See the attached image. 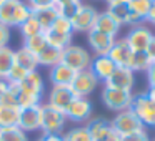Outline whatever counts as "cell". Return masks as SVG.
Returning <instances> with one entry per match:
<instances>
[{
	"instance_id": "obj_1",
	"label": "cell",
	"mask_w": 155,
	"mask_h": 141,
	"mask_svg": "<svg viewBox=\"0 0 155 141\" xmlns=\"http://www.w3.org/2000/svg\"><path fill=\"white\" fill-rule=\"evenodd\" d=\"M32 17V8L24 0H2L0 2V24L5 27L20 28Z\"/></svg>"
},
{
	"instance_id": "obj_2",
	"label": "cell",
	"mask_w": 155,
	"mask_h": 141,
	"mask_svg": "<svg viewBox=\"0 0 155 141\" xmlns=\"http://www.w3.org/2000/svg\"><path fill=\"white\" fill-rule=\"evenodd\" d=\"M67 116L50 105H40V131L42 134H64Z\"/></svg>"
},
{
	"instance_id": "obj_3",
	"label": "cell",
	"mask_w": 155,
	"mask_h": 141,
	"mask_svg": "<svg viewBox=\"0 0 155 141\" xmlns=\"http://www.w3.org/2000/svg\"><path fill=\"white\" fill-rule=\"evenodd\" d=\"M132 100H134L132 91H120L108 86H104V90H102V103L110 111H115V113L130 110Z\"/></svg>"
},
{
	"instance_id": "obj_4",
	"label": "cell",
	"mask_w": 155,
	"mask_h": 141,
	"mask_svg": "<svg viewBox=\"0 0 155 141\" xmlns=\"http://www.w3.org/2000/svg\"><path fill=\"white\" fill-rule=\"evenodd\" d=\"M62 63L70 67L72 70L78 71H84L90 68L92 63V57L84 47L80 45H70L67 47L64 52H62Z\"/></svg>"
},
{
	"instance_id": "obj_5",
	"label": "cell",
	"mask_w": 155,
	"mask_h": 141,
	"mask_svg": "<svg viewBox=\"0 0 155 141\" xmlns=\"http://www.w3.org/2000/svg\"><path fill=\"white\" fill-rule=\"evenodd\" d=\"M130 110L140 120L143 128H155V103H152L145 93L134 95Z\"/></svg>"
},
{
	"instance_id": "obj_6",
	"label": "cell",
	"mask_w": 155,
	"mask_h": 141,
	"mask_svg": "<svg viewBox=\"0 0 155 141\" xmlns=\"http://www.w3.org/2000/svg\"><path fill=\"white\" fill-rule=\"evenodd\" d=\"M110 124L122 138L128 136V134H134V133H137V131L145 130L143 124L140 123V120L135 116V113L132 110H125V111L117 113L115 118L110 121Z\"/></svg>"
},
{
	"instance_id": "obj_7",
	"label": "cell",
	"mask_w": 155,
	"mask_h": 141,
	"mask_svg": "<svg viewBox=\"0 0 155 141\" xmlns=\"http://www.w3.org/2000/svg\"><path fill=\"white\" fill-rule=\"evenodd\" d=\"M98 83H100V81L97 80V77H95L90 71V68H88V70L78 71V73L75 75L74 81L70 83V88H72V91H74L75 98H88V95H92L97 90Z\"/></svg>"
},
{
	"instance_id": "obj_8",
	"label": "cell",
	"mask_w": 155,
	"mask_h": 141,
	"mask_svg": "<svg viewBox=\"0 0 155 141\" xmlns=\"http://www.w3.org/2000/svg\"><path fill=\"white\" fill-rule=\"evenodd\" d=\"M152 37H153V33H152V30L148 27L137 25V27L130 28V32L124 37V40L132 52H145L152 40Z\"/></svg>"
},
{
	"instance_id": "obj_9",
	"label": "cell",
	"mask_w": 155,
	"mask_h": 141,
	"mask_svg": "<svg viewBox=\"0 0 155 141\" xmlns=\"http://www.w3.org/2000/svg\"><path fill=\"white\" fill-rule=\"evenodd\" d=\"M98 15V10L92 5H85L82 4V7L78 8V12L70 18V24H72V30L75 32H90L94 28L95 24V18Z\"/></svg>"
},
{
	"instance_id": "obj_10",
	"label": "cell",
	"mask_w": 155,
	"mask_h": 141,
	"mask_svg": "<svg viewBox=\"0 0 155 141\" xmlns=\"http://www.w3.org/2000/svg\"><path fill=\"white\" fill-rule=\"evenodd\" d=\"M74 100L75 95L70 86H52V90L48 91L47 105H50L52 108H55V110L62 111L65 114V111L68 110V106L72 105Z\"/></svg>"
},
{
	"instance_id": "obj_11",
	"label": "cell",
	"mask_w": 155,
	"mask_h": 141,
	"mask_svg": "<svg viewBox=\"0 0 155 141\" xmlns=\"http://www.w3.org/2000/svg\"><path fill=\"white\" fill-rule=\"evenodd\" d=\"M65 116L74 123H88L92 118V101L88 98H75L65 111Z\"/></svg>"
},
{
	"instance_id": "obj_12",
	"label": "cell",
	"mask_w": 155,
	"mask_h": 141,
	"mask_svg": "<svg viewBox=\"0 0 155 141\" xmlns=\"http://www.w3.org/2000/svg\"><path fill=\"white\" fill-rule=\"evenodd\" d=\"M105 86L114 88V90H120V91H132L135 86L134 71L124 67H117L115 71L112 73V77L105 81Z\"/></svg>"
},
{
	"instance_id": "obj_13",
	"label": "cell",
	"mask_w": 155,
	"mask_h": 141,
	"mask_svg": "<svg viewBox=\"0 0 155 141\" xmlns=\"http://www.w3.org/2000/svg\"><path fill=\"white\" fill-rule=\"evenodd\" d=\"M87 40H88L90 48L94 50V53L97 57H107L117 38L110 37V35H105V33H100V32L90 30L87 33Z\"/></svg>"
},
{
	"instance_id": "obj_14",
	"label": "cell",
	"mask_w": 155,
	"mask_h": 141,
	"mask_svg": "<svg viewBox=\"0 0 155 141\" xmlns=\"http://www.w3.org/2000/svg\"><path fill=\"white\" fill-rule=\"evenodd\" d=\"M132 55H134V52L128 48V45L125 43L124 38H117V40H115V43H114V47H112V50L108 52L107 57L110 58V60L117 65V67L128 68L130 60H132Z\"/></svg>"
},
{
	"instance_id": "obj_15",
	"label": "cell",
	"mask_w": 155,
	"mask_h": 141,
	"mask_svg": "<svg viewBox=\"0 0 155 141\" xmlns=\"http://www.w3.org/2000/svg\"><path fill=\"white\" fill-rule=\"evenodd\" d=\"M77 71L72 70L70 67L64 63H58L55 67L50 68L48 71V78H50V83L52 86H70V83L74 81Z\"/></svg>"
},
{
	"instance_id": "obj_16",
	"label": "cell",
	"mask_w": 155,
	"mask_h": 141,
	"mask_svg": "<svg viewBox=\"0 0 155 141\" xmlns=\"http://www.w3.org/2000/svg\"><path fill=\"white\" fill-rule=\"evenodd\" d=\"M18 128L25 133L40 130V106L22 108L18 116Z\"/></svg>"
},
{
	"instance_id": "obj_17",
	"label": "cell",
	"mask_w": 155,
	"mask_h": 141,
	"mask_svg": "<svg viewBox=\"0 0 155 141\" xmlns=\"http://www.w3.org/2000/svg\"><path fill=\"white\" fill-rule=\"evenodd\" d=\"M122 25L115 20L112 15H108L107 12H98L97 18H95V24H94V28L92 30L95 32H100V33H105V35H110V37H115L117 38L118 32H120Z\"/></svg>"
},
{
	"instance_id": "obj_18",
	"label": "cell",
	"mask_w": 155,
	"mask_h": 141,
	"mask_svg": "<svg viewBox=\"0 0 155 141\" xmlns=\"http://www.w3.org/2000/svg\"><path fill=\"white\" fill-rule=\"evenodd\" d=\"M115 68H117V65L108 57H95L90 63V71L97 77L98 81H104V83L112 77Z\"/></svg>"
},
{
	"instance_id": "obj_19",
	"label": "cell",
	"mask_w": 155,
	"mask_h": 141,
	"mask_svg": "<svg viewBox=\"0 0 155 141\" xmlns=\"http://www.w3.org/2000/svg\"><path fill=\"white\" fill-rule=\"evenodd\" d=\"M85 126H87L88 133L92 136V141H104L112 133V130H114L110 121H107L105 118H94Z\"/></svg>"
},
{
	"instance_id": "obj_20",
	"label": "cell",
	"mask_w": 155,
	"mask_h": 141,
	"mask_svg": "<svg viewBox=\"0 0 155 141\" xmlns=\"http://www.w3.org/2000/svg\"><path fill=\"white\" fill-rule=\"evenodd\" d=\"M15 63L20 65L24 70H27L28 73L30 71H37V68L40 67V63H38V57L35 53H32L30 50H27V48L22 45L18 50H15Z\"/></svg>"
},
{
	"instance_id": "obj_21",
	"label": "cell",
	"mask_w": 155,
	"mask_h": 141,
	"mask_svg": "<svg viewBox=\"0 0 155 141\" xmlns=\"http://www.w3.org/2000/svg\"><path fill=\"white\" fill-rule=\"evenodd\" d=\"M20 91H27V93H34V95H42L44 96V78L38 71H30L27 77L22 80V83L18 85Z\"/></svg>"
},
{
	"instance_id": "obj_22",
	"label": "cell",
	"mask_w": 155,
	"mask_h": 141,
	"mask_svg": "<svg viewBox=\"0 0 155 141\" xmlns=\"http://www.w3.org/2000/svg\"><path fill=\"white\" fill-rule=\"evenodd\" d=\"M15 61V50L10 47L0 48V80L7 81V77L10 73Z\"/></svg>"
},
{
	"instance_id": "obj_23",
	"label": "cell",
	"mask_w": 155,
	"mask_h": 141,
	"mask_svg": "<svg viewBox=\"0 0 155 141\" xmlns=\"http://www.w3.org/2000/svg\"><path fill=\"white\" fill-rule=\"evenodd\" d=\"M32 15L37 18V22L40 24V27L44 28V32H47L52 27V24L55 22V18L58 17L57 8L54 7H47V8H40V10H32Z\"/></svg>"
},
{
	"instance_id": "obj_24",
	"label": "cell",
	"mask_w": 155,
	"mask_h": 141,
	"mask_svg": "<svg viewBox=\"0 0 155 141\" xmlns=\"http://www.w3.org/2000/svg\"><path fill=\"white\" fill-rule=\"evenodd\" d=\"M44 35H45V40H47L48 47L57 48V50H62V52L67 47H70L72 38H74V35H60V33H55L52 30H47Z\"/></svg>"
},
{
	"instance_id": "obj_25",
	"label": "cell",
	"mask_w": 155,
	"mask_h": 141,
	"mask_svg": "<svg viewBox=\"0 0 155 141\" xmlns=\"http://www.w3.org/2000/svg\"><path fill=\"white\" fill-rule=\"evenodd\" d=\"M105 12H107L108 15H112V17H114L120 25H125L127 15H128V12H130V8H128V0H124V2H115V4H108Z\"/></svg>"
},
{
	"instance_id": "obj_26",
	"label": "cell",
	"mask_w": 155,
	"mask_h": 141,
	"mask_svg": "<svg viewBox=\"0 0 155 141\" xmlns=\"http://www.w3.org/2000/svg\"><path fill=\"white\" fill-rule=\"evenodd\" d=\"M80 7H82L80 0H57L55 2V8H57L58 15L68 18V20L77 14Z\"/></svg>"
},
{
	"instance_id": "obj_27",
	"label": "cell",
	"mask_w": 155,
	"mask_h": 141,
	"mask_svg": "<svg viewBox=\"0 0 155 141\" xmlns=\"http://www.w3.org/2000/svg\"><path fill=\"white\" fill-rule=\"evenodd\" d=\"M38 63H40V67H48V68L62 63V50L47 47L40 55H38Z\"/></svg>"
},
{
	"instance_id": "obj_28",
	"label": "cell",
	"mask_w": 155,
	"mask_h": 141,
	"mask_svg": "<svg viewBox=\"0 0 155 141\" xmlns=\"http://www.w3.org/2000/svg\"><path fill=\"white\" fill-rule=\"evenodd\" d=\"M18 116H20V110L0 106V130L18 126Z\"/></svg>"
},
{
	"instance_id": "obj_29",
	"label": "cell",
	"mask_w": 155,
	"mask_h": 141,
	"mask_svg": "<svg viewBox=\"0 0 155 141\" xmlns=\"http://www.w3.org/2000/svg\"><path fill=\"white\" fill-rule=\"evenodd\" d=\"M62 141H92V136L88 133L87 126H75L72 130H68L67 133L62 134Z\"/></svg>"
},
{
	"instance_id": "obj_30",
	"label": "cell",
	"mask_w": 155,
	"mask_h": 141,
	"mask_svg": "<svg viewBox=\"0 0 155 141\" xmlns=\"http://www.w3.org/2000/svg\"><path fill=\"white\" fill-rule=\"evenodd\" d=\"M20 33H22V37H24V40H27V38H32V37H37V35L45 33V32H44V28L40 27V24L37 22V18L32 15V17L20 27Z\"/></svg>"
},
{
	"instance_id": "obj_31",
	"label": "cell",
	"mask_w": 155,
	"mask_h": 141,
	"mask_svg": "<svg viewBox=\"0 0 155 141\" xmlns=\"http://www.w3.org/2000/svg\"><path fill=\"white\" fill-rule=\"evenodd\" d=\"M152 65V61L148 60L147 53L145 52H134L132 55V60H130V65H128V70L135 71H147V68Z\"/></svg>"
},
{
	"instance_id": "obj_32",
	"label": "cell",
	"mask_w": 155,
	"mask_h": 141,
	"mask_svg": "<svg viewBox=\"0 0 155 141\" xmlns=\"http://www.w3.org/2000/svg\"><path fill=\"white\" fill-rule=\"evenodd\" d=\"M24 47L38 57V55H40L48 45H47V40H45V35L42 33V35H37V37H32V38L24 40Z\"/></svg>"
},
{
	"instance_id": "obj_33",
	"label": "cell",
	"mask_w": 155,
	"mask_h": 141,
	"mask_svg": "<svg viewBox=\"0 0 155 141\" xmlns=\"http://www.w3.org/2000/svg\"><path fill=\"white\" fill-rule=\"evenodd\" d=\"M18 101V108H34V106H40L42 105V95H34V93H27V91H20L17 96Z\"/></svg>"
},
{
	"instance_id": "obj_34",
	"label": "cell",
	"mask_w": 155,
	"mask_h": 141,
	"mask_svg": "<svg viewBox=\"0 0 155 141\" xmlns=\"http://www.w3.org/2000/svg\"><path fill=\"white\" fill-rule=\"evenodd\" d=\"M0 138H2V141H28L27 133L22 131L18 126L0 130Z\"/></svg>"
},
{
	"instance_id": "obj_35",
	"label": "cell",
	"mask_w": 155,
	"mask_h": 141,
	"mask_svg": "<svg viewBox=\"0 0 155 141\" xmlns=\"http://www.w3.org/2000/svg\"><path fill=\"white\" fill-rule=\"evenodd\" d=\"M150 5H152V0H128V8H130V12L137 14L145 22H147V15H148V10H150Z\"/></svg>"
},
{
	"instance_id": "obj_36",
	"label": "cell",
	"mask_w": 155,
	"mask_h": 141,
	"mask_svg": "<svg viewBox=\"0 0 155 141\" xmlns=\"http://www.w3.org/2000/svg\"><path fill=\"white\" fill-rule=\"evenodd\" d=\"M48 30L55 32V33H60V35H74L70 20H68V18H65V17H60V15L55 18V22L52 24V27L48 28Z\"/></svg>"
},
{
	"instance_id": "obj_37",
	"label": "cell",
	"mask_w": 155,
	"mask_h": 141,
	"mask_svg": "<svg viewBox=\"0 0 155 141\" xmlns=\"http://www.w3.org/2000/svg\"><path fill=\"white\" fill-rule=\"evenodd\" d=\"M27 75H28V71L24 70L20 65H17L14 61V67H12L10 73H8V77H7V83H17V85H20L22 80H24Z\"/></svg>"
},
{
	"instance_id": "obj_38",
	"label": "cell",
	"mask_w": 155,
	"mask_h": 141,
	"mask_svg": "<svg viewBox=\"0 0 155 141\" xmlns=\"http://www.w3.org/2000/svg\"><path fill=\"white\" fill-rule=\"evenodd\" d=\"M0 106H5V108H14V110H20L18 108V101H17V96L12 95L10 91H4V95L0 96Z\"/></svg>"
},
{
	"instance_id": "obj_39",
	"label": "cell",
	"mask_w": 155,
	"mask_h": 141,
	"mask_svg": "<svg viewBox=\"0 0 155 141\" xmlns=\"http://www.w3.org/2000/svg\"><path fill=\"white\" fill-rule=\"evenodd\" d=\"M28 7L32 10H40V8H47V7H54L55 2L54 0H27Z\"/></svg>"
},
{
	"instance_id": "obj_40",
	"label": "cell",
	"mask_w": 155,
	"mask_h": 141,
	"mask_svg": "<svg viewBox=\"0 0 155 141\" xmlns=\"http://www.w3.org/2000/svg\"><path fill=\"white\" fill-rule=\"evenodd\" d=\"M10 38H12V32H10V28L0 24V48L8 47V42H10Z\"/></svg>"
},
{
	"instance_id": "obj_41",
	"label": "cell",
	"mask_w": 155,
	"mask_h": 141,
	"mask_svg": "<svg viewBox=\"0 0 155 141\" xmlns=\"http://www.w3.org/2000/svg\"><path fill=\"white\" fill-rule=\"evenodd\" d=\"M122 141H150V136H148L147 130H142V131H137V133H134V134L124 136Z\"/></svg>"
},
{
	"instance_id": "obj_42",
	"label": "cell",
	"mask_w": 155,
	"mask_h": 141,
	"mask_svg": "<svg viewBox=\"0 0 155 141\" xmlns=\"http://www.w3.org/2000/svg\"><path fill=\"white\" fill-rule=\"evenodd\" d=\"M145 75H147V83H148V88H155V63H152L150 67L147 68Z\"/></svg>"
},
{
	"instance_id": "obj_43",
	"label": "cell",
	"mask_w": 155,
	"mask_h": 141,
	"mask_svg": "<svg viewBox=\"0 0 155 141\" xmlns=\"http://www.w3.org/2000/svg\"><path fill=\"white\" fill-rule=\"evenodd\" d=\"M145 53H147L148 60H150L152 63H155V35L152 37V40H150V43H148V47H147V50H145Z\"/></svg>"
},
{
	"instance_id": "obj_44",
	"label": "cell",
	"mask_w": 155,
	"mask_h": 141,
	"mask_svg": "<svg viewBox=\"0 0 155 141\" xmlns=\"http://www.w3.org/2000/svg\"><path fill=\"white\" fill-rule=\"evenodd\" d=\"M40 141H62V134H42Z\"/></svg>"
},
{
	"instance_id": "obj_45",
	"label": "cell",
	"mask_w": 155,
	"mask_h": 141,
	"mask_svg": "<svg viewBox=\"0 0 155 141\" xmlns=\"http://www.w3.org/2000/svg\"><path fill=\"white\" fill-rule=\"evenodd\" d=\"M147 22H150V24H155V0H152L150 10H148V15H147Z\"/></svg>"
},
{
	"instance_id": "obj_46",
	"label": "cell",
	"mask_w": 155,
	"mask_h": 141,
	"mask_svg": "<svg viewBox=\"0 0 155 141\" xmlns=\"http://www.w3.org/2000/svg\"><path fill=\"white\" fill-rule=\"evenodd\" d=\"M104 141H122V136H120V134H118L115 130H112V133L108 134V136L105 138Z\"/></svg>"
},
{
	"instance_id": "obj_47",
	"label": "cell",
	"mask_w": 155,
	"mask_h": 141,
	"mask_svg": "<svg viewBox=\"0 0 155 141\" xmlns=\"http://www.w3.org/2000/svg\"><path fill=\"white\" fill-rule=\"evenodd\" d=\"M145 95H147V98L152 103H155V88H148V90L145 91Z\"/></svg>"
},
{
	"instance_id": "obj_48",
	"label": "cell",
	"mask_w": 155,
	"mask_h": 141,
	"mask_svg": "<svg viewBox=\"0 0 155 141\" xmlns=\"http://www.w3.org/2000/svg\"><path fill=\"white\" fill-rule=\"evenodd\" d=\"M4 91H7V81H5V80H0V96L4 95Z\"/></svg>"
},
{
	"instance_id": "obj_49",
	"label": "cell",
	"mask_w": 155,
	"mask_h": 141,
	"mask_svg": "<svg viewBox=\"0 0 155 141\" xmlns=\"http://www.w3.org/2000/svg\"><path fill=\"white\" fill-rule=\"evenodd\" d=\"M105 2H107V5H108V4H115V2H124V0H105Z\"/></svg>"
},
{
	"instance_id": "obj_50",
	"label": "cell",
	"mask_w": 155,
	"mask_h": 141,
	"mask_svg": "<svg viewBox=\"0 0 155 141\" xmlns=\"http://www.w3.org/2000/svg\"><path fill=\"white\" fill-rule=\"evenodd\" d=\"M54 2H57V0H54Z\"/></svg>"
},
{
	"instance_id": "obj_51",
	"label": "cell",
	"mask_w": 155,
	"mask_h": 141,
	"mask_svg": "<svg viewBox=\"0 0 155 141\" xmlns=\"http://www.w3.org/2000/svg\"><path fill=\"white\" fill-rule=\"evenodd\" d=\"M0 141H2V138H0Z\"/></svg>"
},
{
	"instance_id": "obj_52",
	"label": "cell",
	"mask_w": 155,
	"mask_h": 141,
	"mask_svg": "<svg viewBox=\"0 0 155 141\" xmlns=\"http://www.w3.org/2000/svg\"><path fill=\"white\" fill-rule=\"evenodd\" d=\"M0 2H2V0H0Z\"/></svg>"
},
{
	"instance_id": "obj_53",
	"label": "cell",
	"mask_w": 155,
	"mask_h": 141,
	"mask_svg": "<svg viewBox=\"0 0 155 141\" xmlns=\"http://www.w3.org/2000/svg\"><path fill=\"white\" fill-rule=\"evenodd\" d=\"M153 25H155V24H153Z\"/></svg>"
},
{
	"instance_id": "obj_54",
	"label": "cell",
	"mask_w": 155,
	"mask_h": 141,
	"mask_svg": "<svg viewBox=\"0 0 155 141\" xmlns=\"http://www.w3.org/2000/svg\"><path fill=\"white\" fill-rule=\"evenodd\" d=\"M153 141H155V139H153Z\"/></svg>"
}]
</instances>
